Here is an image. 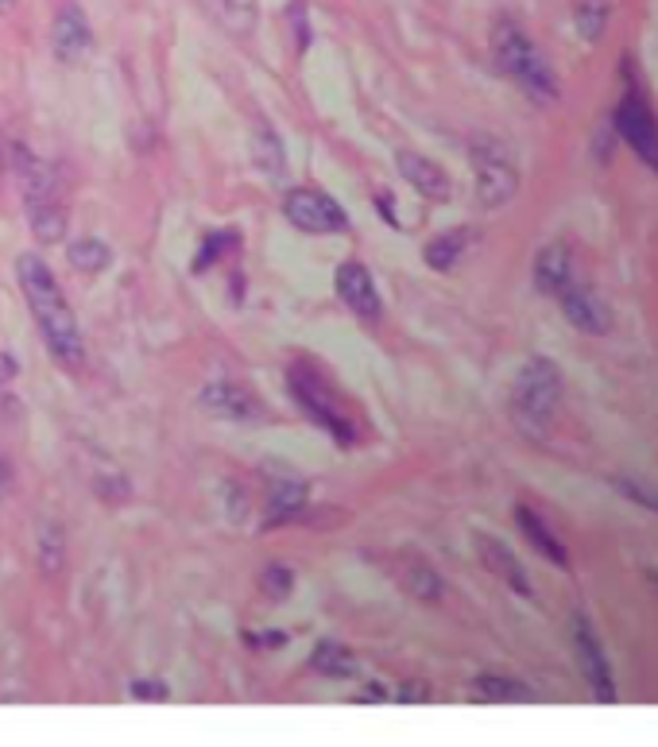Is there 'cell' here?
<instances>
[{
    "mask_svg": "<svg viewBox=\"0 0 658 747\" xmlns=\"http://www.w3.org/2000/svg\"><path fill=\"white\" fill-rule=\"evenodd\" d=\"M43 570L47 573H59V566H62V539H59V531L55 527H47L43 531Z\"/></svg>",
    "mask_w": 658,
    "mask_h": 747,
    "instance_id": "30",
    "label": "cell"
},
{
    "mask_svg": "<svg viewBox=\"0 0 658 747\" xmlns=\"http://www.w3.org/2000/svg\"><path fill=\"white\" fill-rule=\"evenodd\" d=\"M612 120H616V132L628 140V148L658 175V117L651 101H647V94L636 82L631 62H623V97L620 105H616Z\"/></svg>",
    "mask_w": 658,
    "mask_h": 747,
    "instance_id": "5",
    "label": "cell"
},
{
    "mask_svg": "<svg viewBox=\"0 0 658 747\" xmlns=\"http://www.w3.org/2000/svg\"><path fill=\"white\" fill-rule=\"evenodd\" d=\"M8 489H12V465L8 458H0V497H8Z\"/></svg>",
    "mask_w": 658,
    "mask_h": 747,
    "instance_id": "34",
    "label": "cell"
},
{
    "mask_svg": "<svg viewBox=\"0 0 658 747\" xmlns=\"http://www.w3.org/2000/svg\"><path fill=\"white\" fill-rule=\"evenodd\" d=\"M132 697H140V701H167V686L164 681H136Z\"/></svg>",
    "mask_w": 658,
    "mask_h": 747,
    "instance_id": "31",
    "label": "cell"
},
{
    "mask_svg": "<svg viewBox=\"0 0 658 747\" xmlns=\"http://www.w3.org/2000/svg\"><path fill=\"white\" fill-rule=\"evenodd\" d=\"M0 178H4V144H0Z\"/></svg>",
    "mask_w": 658,
    "mask_h": 747,
    "instance_id": "38",
    "label": "cell"
},
{
    "mask_svg": "<svg viewBox=\"0 0 658 747\" xmlns=\"http://www.w3.org/2000/svg\"><path fill=\"white\" fill-rule=\"evenodd\" d=\"M400 697L411 705V701H426L430 694H426V686H403V694H400Z\"/></svg>",
    "mask_w": 658,
    "mask_h": 747,
    "instance_id": "35",
    "label": "cell"
},
{
    "mask_svg": "<svg viewBox=\"0 0 658 747\" xmlns=\"http://www.w3.org/2000/svg\"><path fill=\"white\" fill-rule=\"evenodd\" d=\"M16 279H20L23 303H28L31 318H36L39 333H43L51 356L62 368H82L86 361L82 330H78V318L75 311H70L67 295H62L59 279L51 275V267H47L36 252H23V256L16 259Z\"/></svg>",
    "mask_w": 658,
    "mask_h": 747,
    "instance_id": "1",
    "label": "cell"
},
{
    "mask_svg": "<svg viewBox=\"0 0 658 747\" xmlns=\"http://www.w3.org/2000/svg\"><path fill=\"white\" fill-rule=\"evenodd\" d=\"M473 701L484 705H515V701H534V689L523 686L511 674H477L473 678Z\"/></svg>",
    "mask_w": 658,
    "mask_h": 747,
    "instance_id": "18",
    "label": "cell"
},
{
    "mask_svg": "<svg viewBox=\"0 0 658 747\" xmlns=\"http://www.w3.org/2000/svg\"><path fill=\"white\" fill-rule=\"evenodd\" d=\"M616 489H620L628 500H636V503H644V508L658 511V489H655V484H647V481H631V476H616Z\"/></svg>",
    "mask_w": 658,
    "mask_h": 747,
    "instance_id": "29",
    "label": "cell"
},
{
    "mask_svg": "<svg viewBox=\"0 0 658 747\" xmlns=\"http://www.w3.org/2000/svg\"><path fill=\"white\" fill-rule=\"evenodd\" d=\"M8 164H12V175L16 183H20V198H23V209H28V225L31 233H36V240L59 245V240L67 237V209H62L55 170L31 148H23V144H12Z\"/></svg>",
    "mask_w": 658,
    "mask_h": 747,
    "instance_id": "2",
    "label": "cell"
},
{
    "mask_svg": "<svg viewBox=\"0 0 658 747\" xmlns=\"http://www.w3.org/2000/svg\"><path fill=\"white\" fill-rule=\"evenodd\" d=\"M361 701H387V689L380 686V681H372V686H364V694H361Z\"/></svg>",
    "mask_w": 658,
    "mask_h": 747,
    "instance_id": "33",
    "label": "cell"
},
{
    "mask_svg": "<svg viewBox=\"0 0 658 747\" xmlns=\"http://www.w3.org/2000/svg\"><path fill=\"white\" fill-rule=\"evenodd\" d=\"M233 245H237V233L225 229V233H214V237H206V248H202V256L194 259V272H206L209 264H214L217 256H225Z\"/></svg>",
    "mask_w": 658,
    "mask_h": 747,
    "instance_id": "28",
    "label": "cell"
},
{
    "mask_svg": "<svg viewBox=\"0 0 658 747\" xmlns=\"http://www.w3.org/2000/svg\"><path fill=\"white\" fill-rule=\"evenodd\" d=\"M259 589H264L267 600L291 597V589H295V573H291L287 566H267L264 578H259Z\"/></svg>",
    "mask_w": 658,
    "mask_h": 747,
    "instance_id": "26",
    "label": "cell"
},
{
    "mask_svg": "<svg viewBox=\"0 0 658 747\" xmlns=\"http://www.w3.org/2000/svg\"><path fill=\"white\" fill-rule=\"evenodd\" d=\"M469 159H473V170H477V202H481L484 209L503 206V202L519 190V170L500 140L477 136V140L469 144Z\"/></svg>",
    "mask_w": 658,
    "mask_h": 747,
    "instance_id": "7",
    "label": "cell"
},
{
    "mask_svg": "<svg viewBox=\"0 0 658 747\" xmlns=\"http://www.w3.org/2000/svg\"><path fill=\"white\" fill-rule=\"evenodd\" d=\"M570 279H573L570 248H566V245H547V248H542L539 259H534V287H539L542 295H558V291H562Z\"/></svg>",
    "mask_w": 658,
    "mask_h": 747,
    "instance_id": "17",
    "label": "cell"
},
{
    "mask_svg": "<svg viewBox=\"0 0 658 747\" xmlns=\"http://www.w3.org/2000/svg\"><path fill=\"white\" fill-rule=\"evenodd\" d=\"M395 167H400V175L407 178V183L422 194V198H430V202H445V198H450V194H453L450 175H445V170L438 167L434 159L419 156V151H407V148H403L400 156H395Z\"/></svg>",
    "mask_w": 658,
    "mask_h": 747,
    "instance_id": "15",
    "label": "cell"
},
{
    "mask_svg": "<svg viewBox=\"0 0 658 747\" xmlns=\"http://www.w3.org/2000/svg\"><path fill=\"white\" fill-rule=\"evenodd\" d=\"M492 55H495V67L511 78L519 89H523L531 101L550 105L558 101V78L550 70V62L542 59L539 47L527 39V31L511 20H500L492 28Z\"/></svg>",
    "mask_w": 658,
    "mask_h": 747,
    "instance_id": "4",
    "label": "cell"
},
{
    "mask_svg": "<svg viewBox=\"0 0 658 747\" xmlns=\"http://www.w3.org/2000/svg\"><path fill=\"white\" fill-rule=\"evenodd\" d=\"M248 647H279V643H287V631H267V636H252L248 631Z\"/></svg>",
    "mask_w": 658,
    "mask_h": 747,
    "instance_id": "32",
    "label": "cell"
},
{
    "mask_svg": "<svg viewBox=\"0 0 658 747\" xmlns=\"http://www.w3.org/2000/svg\"><path fill=\"white\" fill-rule=\"evenodd\" d=\"M51 47H55V59L62 62H78L89 55V47H94V28H89L86 12L78 4L59 8L55 28H51Z\"/></svg>",
    "mask_w": 658,
    "mask_h": 747,
    "instance_id": "12",
    "label": "cell"
},
{
    "mask_svg": "<svg viewBox=\"0 0 658 747\" xmlns=\"http://www.w3.org/2000/svg\"><path fill=\"white\" fill-rule=\"evenodd\" d=\"M283 214H287V222L303 233H341V229H348L345 209H341L330 194L311 190V186H295V190H287V198H283Z\"/></svg>",
    "mask_w": 658,
    "mask_h": 747,
    "instance_id": "8",
    "label": "cell"
},
{
    "mask_svg": "<svg viewBox=\"0 0 658 747\" xmlns=\"http://www.w3.org/2000/svg\"><path fill=\"white\" fill-rule=\"evenodd\" d=\"M16 8V0H0V12H12Z\"/></svg>",
    "mask_w": 658,
    "mask_h": 747,
    "instance_id": "37",
    "label": "cell"
},
{
    "mask_svg": "<svg viewBox=\"0 0 658 747\" xmlns=\"http://www.w3.org/2000/svg\"><path fill=\"white\" fill-rule=\"evenodd\" d=\"M202 407L217 419H233V422H245L259 415V400L256 392H248L245 384H233V380H222V384H209L202 392Z\"/></svg>",
    "mask_w": 658,
    "mask_h": 747,
    "instance_id": "14",
    "label": "cell"
},
{
    "mask_svg": "<svg viewBox=\"0 0 658 747\" xmlns=\"http://www.w3.org/2000/svg\"><path fill=\"white\" fill-rule=\"evenodd\" d=\"M469 240H473V233L469 229H450V233H438L434 240H430L426 248H422V259H426L434 272H450L453 264H458L461 256H465Z\"/></svg>",
    "mask_w": 658,
    "mask_h": 747,
    "instance_id": "21",
    "label": "cell"
},
{
    "mask_svg": "<svg viewBox=\"0 0 658 747\" xmlns=\"http://www.w3.org/2000/svg\"><path fill=\"white\" fill-rule=\"evenodd\" d=\"M333 287H337L341 303H345L356 318H380V291L364 264H356V259L341 264L337 275H333Z\"/></svg>",
    "mask_w": 658,
    "mask_h": 747,
    "instance_id": "11",
    "label": "cell"
},
{
    "mask_svg": "<svg viewBox=\"0 0 658 747\" xmlns=\"http://www.w3.org/2000/svg\"><path fill=\"white\" fill-rule=\"evenodd\" d=\"M477 554H481L484 570H489L492 578H500L511 592H519V597H531V578H527L523 562H519V558L511 554L500 539H492V534H477Z\"/></svg>",
    "mask_w": 658,
    "mask_h": 747,
    "instance_id": "13",
    "label": "cell"
},
{
    "mask_svg": "<svg viewBox=\"0 0 658 747\" xmlns=\"http://www.w3.org/2000/svg\"><path fill=\"white\" fill-rule=\"evenodd\" d=\"M562 372L547 356H534L519 368L515 387H511V419L531 438H547L562 411Z\"/></svg>",
    "mask_w": 658,
    "mask_h": 747,
    "instance_id": "3",
    "label": "cell"
},
{
    "mask_svg": "<svg viewBox=\"0 0 658 747\" xmlns=\"http://www.w3.org/2000/svg\"><path fill=\"white\" fill-rule=\"evenodd\" d=\"M252 164L264 170L267 178H283L287 159H283V140L267 125H259V132L252 136Z\"/></svg>",
    "mask_w": 658,
    "mask_h": 747,
    "instance_id": "22",
    "label": "cell"
},
{
    "mask_svg": "<svg viewBox=\"0 0 658 747\" xmlns=\"http://www.w3.org/2000/svg\"><path fill=\"white\" fill-rule=\"evenodd\" d=\"M70 264H75L78 272H86V275H97V272H105V267L112 264V252H109L105 240L82 237V240H75V245H70Z\"/></svg>",
    "mask_w": 658,
    "mask_h": 747,
    "instance_id": "24",
    "label": "cell"
},
{
    "mask_svg": "<svg viewBox=\"0 0 658 747\" xmlns=\"http://www.w3.org/2000/svg\"><path fill=\"white\" fill-rule=\"evenodd\" d=\"M573 647H577V662H581L585 681H589L592 697H597L600 705H612L616 701L612 666H608V655H605V647H600V639H597V631H592V623L585 620L581 612L573 616Z\"/></svg>",
    "mask_w": 658,
    "mask_h": 747,
    "instance_id": "9",
    "label": "cell"
},
{
    "mask_svg": "<svg viewBox=\"0 0 658 747\" xmlns=\"http://www.w3.org/2000/svg\"><path fill=\"white\" fill-rule=\"evenodd\" d=\"M651 581H655V584H658V573H651Z\"/></svg>",
    "mask_w": 658,
    "mask_h": 747,
    "instance_id": "39",
    "label": "cell"
},
{
    "mask_svg": "<svg viewBox=\"0 0 658 747\" xmlns=\"http://www.w3.org/2000/svg\"><path fill=\"white\" fill-rule=\"evenodd\" d=\"M311 670L322 674V678L341 681V678H353V674L361 670V662H356V655L348 651V647H341V643H333V639H326V643H318L311 651Z\"/></svg>",
    "mask_w": 658,
    "mask_h": 747,
    "instance_id": "20",
    "label": "cell"
},
{
    "mask_svg": "<svg viewBox=\"0 0 658 747\" xmlns=\"http://www.w3.org/2000/svg\"><path fill=\"white\" fill-rule=\"evenodd\" d=\"M558 303H562V314L570 318V326H577L581 333H592V337H600V333H608L612 326V314H608V303L597 295V291L589 287V283H581L573 275L570 283H566L562 291H558Z\"/></svg>",
    "mask_w": 658,
    "mask_h": 747,
    "instance_id": "10",
    "label": "cell"
},
{
    "mask_svg": "<svg viewBox=\"0 0 658 747\" xmlns=\"http://www.w3.org/2000/svg\"><path fill=\"white\" fill-rule=\"evenodd\" d=\"M400 584L411 592V597L426 600V605L442 600V578H438V573L430 570L426 562H419V558H407V566L400 570Z\"/></svg>",
    "mask_w": 658,
    "mask_h": 747,
    "instance_id": "23",
    "label": "cell"
},
{
    "mask_svg": "<svg viewBox=\"0 0 658 747\" xmlns=\"http://www.w3.org/2000/svg\"><path fill=\"white\" fill-rule=\"evenodd\" d=\"M608 23V8L600 0H585L577 4V28H581L585 39H600V28Z\"/></svg>",
    "mask_w": 658,
    "mask_h": 747,
    "instance_id": "27",
    "label": "cell"
},
{
    "mask_svg": "<svg viewBox=\"0 0 658 747\" xmlns=\"http://www.w3.org/2000/svg\"><path fill=\"white\" fill-rule=\"evenodd\" d=\"M287 384H291V395H295L298 407L318 422L333 442H353L356 434H353V422L345 415V403H341V395L333 392V384L322 376V372L306 368V364H295Z\"/></svg>",
    "mask_w": 658,
    "mask_h": 747,
    "instance_id": "6",
    "label": "cell"
},
{
    "mask_svg": "<svg viewBox=\"0 0 658 747\" xmlns=\"http://www.w3.org/2000/svg\"><path fill=\"white\" fill-rule=\"evenodd\" d=\"M217 8H222V20L229 23L233 31H240V36L256 28L259 0H217Z\"/></svg>",
    "mask_w": 658,
    "mask_h": 747,
    "instance_id": "25",
    "label": "cell"
},
{
    "mask_svg": "<svg viewBox=\"0 0 658 747\" xmlns=\"http://www.w3.org/2000/svg\"><path fill=\"white\" fill-rule=\"evenodd\" d=\"M306 508V484L303 481H279L267 492V508H264V527H279L291 523L298 511Z\"/></svg>",
    "mask_w": 658,
    "mask_h": 747,
    "instance_id": "19",
    "label": "cell"
},
{
    "mask_svg": "<svg viewBox=\"0 0 658 747\" xmlns=\"http://www.w3.org/2000/svg\"><path fill=\"white\" fill-rule=\"evenodd\" d=\"M515 523H519V531L527 534V542H531L534 550H539L542 558H550L554 566H570V554H566V547H562V539H558L554 531L547 527V519L539 515V511H531L527 503H519L515 508Z\"/></svg>",
    "mask_w": 658,
    "mask_h": 747,
    "instance_id": "16",
    "label": "cell"
},
{
    "mask_svg": "<svg viewBox=\"0 0 658 747\" xmlns=\"http://www.w3.org/2000/svg\"><path fill=\"white\" fill-rule=\"evenodd\" d=\"M295 28H298V47H306V20H303V4H295Z\"/></svg>",
    "mask_w": 658,
    "mask_h": 747,
    "instance_id": "36",
    "label": "cell"
}]
</instances>
